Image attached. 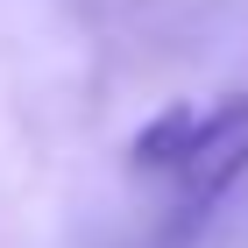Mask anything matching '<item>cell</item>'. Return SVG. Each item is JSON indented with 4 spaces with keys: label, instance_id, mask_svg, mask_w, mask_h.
Here are the masks:
<instances>
[{
    "label": "cell",
    "instance_id": "cell-1",
    "mask_svg": "<svg viewBox=\"0 0 248 248\" xmlns=\"http://www.w3.org/2000/svg\"><path fill=\"white\" fill-rule=\"evenodd\" d=\"M248 177V93L220 99L213 114H199V128H191L185 156H177V199H185L191 213H206L213 199H227V185H241Z\"/></svg>",
    "mask_w": 248,
    "mask_h": 248
},
{
    "label": "cell",
    "instance_id": "cell-2",
    "mask_svg": "<svg viewBox=\"0 0 248 248\" xmlns=\"http://www.w3.org/2000/svg\"><path fill=\"white\" fill-rule=\"evenodd\" d=\"M191 128H199V107L170 99L149 128L135 135V156H128V163H135V170H163V177H170V170H177V156H185V142H191Z\"/></svg>",
    "mask_w": 248,
    "mask_h": 248
}]
</instances>
